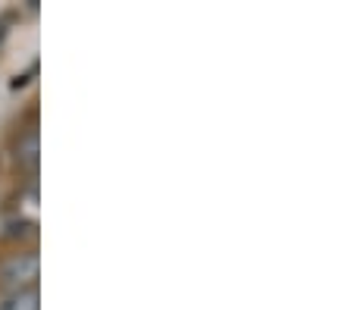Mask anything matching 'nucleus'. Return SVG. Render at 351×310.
<instances>
[{
	"label": "nucleus",
	"mask_w": 351,
	"mask_h": 310,
	"mask_svg": "<svg viewBox=\"0 0 351 310\" xmlns=\"http://www.w3.org/2000/svg\"><path fill=\"white\" fill-rule=\"evenodd\" d=\"M38 273H41V260L32 251L13 254V257H7L0 263V282L13 285L16 292H19V288H35Z\"/></svg>",
	"instance_id": "f257e3e1"
},
{
	"label": "nucleus",
	"mask_w": 351,
	"mask_h": 310,
	"mask_svg": "<svg viewBox=\"0 0 351 310\" xmlns=\"http://www.w3.org/2000/svg\"><path fill=\"white\" fill-rule=\"evenodd\" d=\"M0 310H41L38 288H19V292L7 295L3 301H0Z\"/></svg>",
	"instance_id": "f03ea898"
},
{
	"label": "nucleus",
	"mask_w": 351,
	"mask_h": 310,
	"mask_svg": "<svg viewBox=\"0 0 351 310\" xmlns=\"http://www.w3.org/2000/svg\"><path fill=\"white\" fill-rule=\"evenodd\" d=\"M16 163L22 170H38V132L22 135L19 144H16Z\"/></svg>",
	"instance_id": "7ed1b4c3"
}]
</instances>
